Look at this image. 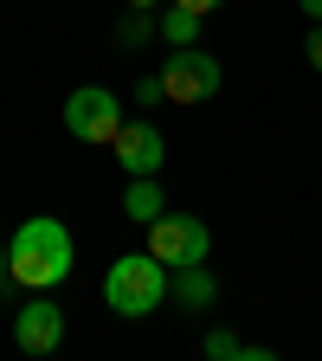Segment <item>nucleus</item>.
<instances>
[{"label": "nucleus", "mask_w": 322, "mask_h": 361, "mask_svg": "<svg viewBox=\"0 0 322 361\" xmlns=\"http://www.w3.org/2000/svg\"><path fill=\"white\" fill-rule=\"evenodd\" d=\"M7 271H13V284H26V290L65 284L71 278V233H65V219L32 213L13 233V245H7Z\"/></svg>", "instance_id": "nucleus-1"}, {"label": "nucleus", "mask_w": 322, "mask_h": 361, "mask_svg": "<svg viewBox=\"0 0 322 361\" xmlns=\"http://www.w3.org/2000/svg\"><path fill=\"white\" fill-rule=\"evenodd\" d=\"M161 297H168V264L155 252H129L104 271V303L116 316H155Z\"/></svg>", "instance_id": "nucleus-2"}, {"label": "nucleus", "mask_w": 322, "mask_h": 361, "mask_svg": "<svg viewBox=\"0 0 322 361\" xmlns=\"http://www.w3.org/2000/svg\"><path fill=\"white\" fill-rule=\"evenodd\" d=\"M219 84H225V71H219L213 52H200V45H180V52L161 65V97L168 104H206V97H219Z\"/></svg>", "instance_id": "nucleus-3"}, {"label": "nucleus", "mask_w": 322, "mask_h": 361, "mask_svg": "<svg viewBox=\"0 0 322 361\" xmlns=\"http://www.w3.org/2000/svg\"><path fill=\"white\" fill-rule=\"evenodd\" d=\"M206 245H213V233H206V219H194V213H161V219H149V252L168 271L174 264H200Z\"/></svg>", "instance_id": "nucleus-4"}, {"label": "nucleus", "mask_w": 322, "mask_h": 361, "mask_svg": "<svg viewBox=\"0 0 322 361\" xmlns=\"http://www.w3.org/2000/svg\"><path fill=\"white\" fill-rule=\"evenodd\" d=\"M65 129L78 135V142H97V149H110V142H116V129H123L116 97H110V90H97V84L71 90V97H65Z\"/></svg>", "instance_id": "nucleus-5"}, {"label": "nucleus", "mask_w": 322, "mask_h": 361, "mask_svg": "<svg viewBox=\"0 0 322 361\" xmlns=\"http://www.w3.org/2000/svg\"><path fill=\"white\" fill-rule=\"evenodd\" d=\"M13 342H20L26 355H52V348L65 342V310H58L52 297H32L26 310H13Z\"/></svg>", "instance_id": "nucleus-6"}, {"label": "nucleus", "mask_w": 322, "mask_h": 361, "mask_svg": "<svg viewBox=\"0 0 322 361\" xmlns=\"http://www.w3.org/2000/svg\"><path fill=\"white\" fill-rule=\"evenodd\" d=\"M110 149H116V161H123L129 174H161V161H168V135H161L155 123H123Z\"/></svg>", "instance_id": "nucleus-7"}, {"label": "nucleus", "mask_w": 322, "mask_h": 361, "mask_svg": "<svg viewBox=\"0 0 322 361\" xmlns=\"http://www.w3.org/2000/svg\"><path fill=\"white\" fill-rule=\"evenodd\" d=\"M168 297H174V303H187V310H213V303H219V284H213L206 258H200V264H174Z\"/></svg>", "instance_id": "nucleus-8"}, {"label": "nucleus", "mask_w": 322, "mask_h": 361, "mask_svg": "<svg viewBox=\"0 0 322 361\" xmlns=\"http://www.w3.org/2000/svg\"><path fill=\"white\" fill-rule=\"evenodd\" d=\"M123 213H129L135 226L161 219V213H168V194H161V180H155V174H129V194H123Z\"/></svg>", "instance_id": "nucleus-9"}, {"label": "nucleus", "mask_w": 322, "mask_h": 361, "mask_svg": "<svg viewBox=\"0 0 322 361\" xmlns=\"http://www.w3.org/2000/svg\"><path fill=\"white\" fill-rule=\"evenodd\" d=\"M155 26H161V39L174 45V52H180V45H200V13H187V7H168Z\"/></svg>", "instance_id": "nucleus-10"}, {"label": "nucleus", "mask_w": 322, "mask_h": 361, "mask_svg": "<svg viewBox=\"0 0 322 361\" xmlns=\"http://www.w3.org/2000/svg\"><path fill=\"white\" fill-rule=\"evenodd\" d=\"M200 348H206V355H213V361H233V355H264V348H245V342H239V336H233V329H213V336H206V342H200Z\"/></svg>", "instance_id": "nucleus-11"}, {"label": "nucleus", "mask_w": 322, "mask_h": 361, "mask_svg": "<svg viewBox=\"0 0 322 361\" xmlns=\"http://www.w3.org/2000/svg\"><path fill=\"white\" fill-rule=\"evenodd\" d=\"M149 32H155V20H149V7H135V13L123 20V45H142Z\"/></svg>", "instance_id": "nucleus-12"}, {"label": "nucleus", "mask_w": 322, "mask_h": 361, "mask_svg": "<svg viewBox=\"0 0 322 361\" xmlns=\"http://www.w3.org/2000/svg\"><path fill=\"white\" fill-rule=\"evenodd\" d=\"M135 104H161V78H142V84H135Z\"/></svg>", "instance_id": "nucleus-13"}, {"label": "nucleus", "mask_w": 322, "mask_h": 361, "mask_svg": "<svg viewBox=\"0 0 322 361\" xmlns=\"http://www.w3.org/2000/svg\"><path fill=\"white\" fill-rule=\"evenodd\" d=\"M303 59H309V65L322 71V20H316V32H309V45H303Z\"/></svg>", "instance_id": "nucleus-14"}, {"label": "nucleus", "mask_w": 322, "mask_h": 361, "mask_svg": "<svg viewBox=\"0 0 322 361\" xmlns=\"http://www.w3.org/2000/svg\"><path fill=\"white\" fill-rule=\"evenodd\" d=\"M174 7H187V13H200V20H206L213 7H225V0H174Z\"/></svg>", "instance_id": "nucleus-15"}, {"label": "nucleus", "mask_w": 322, "mask_h": 361, "mask_svg": "<svg viewBox=\"0 0 322 361\" xmlns=\"http://www.w3.org/2000/svg\"><path fill=\"white\" fill-rule=\"evenodd\" d=\"M297 7H303V13H309V20H322V0H297Z\"/></svg>", "instance_id": "nucleus-16"}, {"label": "nucleus", "mask_w": 322, "mask_h": 361, "mask_svg": "<svg viewBox=\"0 0 322 361\" xmlns=\"http://www.w3.org/2000/svg\"><path fill=\"white\" fill-rule=\"evenodd\" d=\"M7 278H13V271H7V245H0V284H7Z\"/></svg>", "instance_id": "nucleus-17"}, {"label": "nucleus", "mask_w": 322, "mask_h": 361, "mask_svg": "<svg viewBox=\"0 0 322 361\" xmlns=\"http://www.w3.org/2000/svg\"><path fill=\"white\" fill-rule=\"evenodd\" d=\"M129 7H155V0H129Z\"/></svg>", "instance_id": "nucleus-18"}]
</instances>
